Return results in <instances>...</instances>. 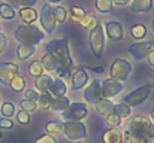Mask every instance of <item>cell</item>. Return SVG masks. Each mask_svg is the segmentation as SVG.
I'll return each mask as SVG.
<instances>
[{
  "instance_id": "cell-1",
  "label": "cell",
  "mask_w": 154,
  "mask_h": 143,
  "mask_svg": "<svg viewBox=\"0 0 154 143\" xmlns=\"http://www.w3.org/2000/svg\"><path fill=\"white\" fill-rule=\"evenodd\" d=\"M126 143H153L154 122L147 116H136L124 127Z\"/></svg>"
},
{
  "instance_id": "cell-2",
  "label": "cell",
  "mask_w": 154,
  "mask_h": 143,
  "mask_svg": "<svg viewBox=\"0 0 154 143\" xmlns=\"http://www.w3.org/2000/svg\"><path fill=\"white\" fill-rule=\"evenodd\" d=\"M47 52L51 54L52 57L57 58L58 61V70H57V75L60 78H69L72 76L75 67H73V60L70 57V52H69V42L67 39H54L51 42L47 43Z\"/></svg>"
},
{
  "instance_id": "cell-3",
  "label": "cell",
  "mask_w": 154,
  "mask_h": 143,
  "mask_svg": "<svg viewBox=\"0 0 154 143\" xmlns=\"http://www.w3.org/2000/svg\"><path fill=\"white\" fill-rule=\"evenodd\" d=\"M14 37L15 40L20 43V45H32V46H36L38 43H41L45 37L44 31L39 30L36 25L33 24H24V25H20L15 33H14Z\"/></svg>"
},
{
  "instance_id": "cell-4",
  "label": "cell",
  "mask_w": 154,
  "mask_h": 143,
  "mask_svg": "<svg viewBox=\"0 0 154 143\" xmlns=\"http://www.w3.org/2000/svg\"><path fill=\"white\" fill-rule=\"evenodd\" d=\"M88 110H87V106L81 101H75V103H70L69 107L61 112V122H73V121H81L87 116Z\"/></svg>"
},
{
  "instance_id": "cell-5",
  "label": "cell",
  "mask_w": 154,
  "mask_h": 143,
  "mask_svg": "<svg viewBox=\"0 0 154 143\" xmlns=\"http://www.w3.org/2000/svg\"><path fill=\"white\" fill-rule=\"evenodd\" d=\"M61 133L69 140H82V139L87 137V127L82 121L63 122V131Z\"/></svg>"
},
{
  "instance_id": "cell-6",
  "label": "cell",
  "mask_w": 154,
  "mask_h": 143,
  "mask_svg": "<svg viewBox=\"0 0 154 143\" xmlns=\"http://www.w3.org/2000/svg\"><path fill=\"white\" fill-rule=\"evenodd\" d=\"M90 48L96 58H102L103 48H105V33L100 22H97L96 27L90 30Z\"/></svg>"
},
{
  "instance_id": "cell-7",
  "label": "cell",
  "mask_w": 154,
  "mask_h": 143,
  "mask_svg": "<svg viewBox=\"0 0 154 143\" xmlns=\"http://www.w3.org/2000/svg\"><path fill=\"white\" fill-rule=\"evenodd\" d=\"M132 69H133V67H132V63H129V61L124 60V58H117V60L112 63L109 73H111V78H112V79L123 82V81H126V79L129 78V75L132 73Z\"/></svg>"
},
{
  "instance_id": "cell-8",
  "label": "cell",
  "mask_w": 154,
  "mask_h": 143,
  "mask_svg": "<svg viewBox=\"0 0 154 143\" xmlns=\"http://www.w3.org/2000/svg\"><path fill=\"white\" fill-rule=\"evenodd\" d=\"M151 91H153V87H151V85H144V87H141V88H138V90L129 93V94L123 98L121 103L127 104L129 107L139 106V104H142V103L148 98V95L151 94Z\"/></svg>"
},
{
  "instance_id": "cell-9",
  "label": "cell",
  "mask_w": 154,
  "mask_h": 143,
  "mask_svg": "<svg viewBox=\"0 0 154 143\" xmlns=\"http://www.w3.org/2000/svg\"><path fill=\"white\" fill-rule=\"evenodd\" d=\"M41 24L44 27V30L47 33H52L55 30V25H57V19H55V13H54V7L51 4H44L42 9H41Z\"/></svg>"
},
{
  "instance_id": "cell-10",
  "label": "cell",
  "mask_w": 154,
  "mask_h": 143,
  "mask_svg": "<svg viewBox=\"0 0 154 143\" xmlns=\"http://www.w3.org/2000/svg\"><path fill=\"white\" fill-rule=\"evenodd\" d=\"M18 72H20V69L15 63H6V61L0 63V84L9 87L12 79L20 75Z\"/></svg>"
},
{
  "instance_id": "cell-11",
  "label": "cell",
  "mask_w": 154,
  "mask_h": 143,
  "mask_svg": "<svg viewBox=\"0 0 154 143\" xmlns=\"http://www.w3.org/2000/svg\"><path fill=\"white\" fill-rule=\"evenodd\" d=\"M84 98L90 104H96L99 100H102V81L93 79V82L84 91Z\"/></svg>"
},
{
  "instance_id": "cell-12",
  "label": "cell",
  "mask_w": 154,
  "mask_h": 143,
  "mask_svg": "<svg viewBox=\"0 0 154 143\" xmlns=\"http://www.w3.org/2000/svg\"><path fill=\"white\" fill-rule=\"evenodd\" d=\"M123 91V84L120 81H115L112 78L102 81V97L103 98H111L120 94Z\"/></svg>"
},
{
  "instance_id": "cell-13",
  "label": "cell",
  "mask_w": 154,
  "mask_h": 143,
  "mask_svg": "<svg viewBox=\"0 0 154 143\" xmlns=\"http://www.w3.org/2000/svg\"><path fill=\"white\" fill-rule=\"evenodd\" d=\"M153 48V42H138V43L130 45L129 51L136 60H144V58H147V55L150 54V51Z\"/></svg>"
},
{
  "instance_id": "cell-14",
  "label": "cell",
  "mask_w": 154,
  "mask_h": 143,
  "mask_svg": "<svg viewBox=\"0 0 154 143\" xmlns=\"http://www.w3.org/2000/svg\"><path fill=\"white\" fill-rule=\"evenodd\" d=\"M70 79H72V90L73 91H79L88 82V75H87V72H84L82 67H76L73 70Z\"/></svg>"
},
{
  "instance_id": "cell-15",
  "label": "cell",
  "mask_w": 154,
  "mask_h": 143,
  "mask_svg": "<svg viewBox=\"0 0 154 143\" xmlns=\"http://www.w3.org/2000/svg\"><path fill=\"white\" fill-rule=\"evenodd\" d=\"M105 30H106V36L111 40L118 42L123 39V25L118 21H108L105 24Z\"/></svg>"
},
{
  "instance_id": "cell-16",
  "label": "cell",
  "mask_w": 154,
  "mask_h": 143,
  "mask_svg": "<svg viewBox=\"0 0 154 143\" xmlns=\"http://www.w3.org/2000/svg\"><path fill=\"white\" fill-rule=\"evenodd\" d=\"M94 106H96V110H97L99 115L108 116V115L114 113V106H115V104H114L109 98H102V100H99Z\"/></svg>"
},
{
  "instance_id": "cell-17",
  "label": "cell",
  "mask_w": 154,
  "mask_h": 143,
  "mask_svg": "<svg viewBox=\"0 0 154 143\" xmlns=\"http://www.w3.org/2000/svg\"><path fill=\"white\" fill-rule=\"evenodd\" d=\"M20 18L24 24H33L39 18V15H38V10L35 7H21Z\"/></svg>"
},
{
  "instance_id": "cell-18",
  "label": "cell",
  "mask_w": 154,
  "mask_h": 143,
  "mask_svg": "<svg viewBox=\"0 0 154 143\" xmlns=\"http://www.w3.org/2000/svg\"><path fill=\"white\" fill-rule=\"evenodd\" d=\"M103 143H121L123 142V133L118 128H109L103 133Z\"/></svg>"
},
{
  "instance_id": "cell-19",
  "label": "cell",
  "mask_w": 154,
  "mask_h": 143,
  "mask_svg": "<svg viewBox=\"0 0 154 143\" xmlns=\"http://www.w3.org/2000/svg\"><path fill=\"white\" fill-rule=\"evenodd\" d=\"M130 7H132V12L147 13L153 7V0H133L132 4H130Z\"/></svg>"
},
{
  "instance_id": "cell-20",
  "label": "cell",
  "mask_w": 154,
  "mask_h": 143,
  "mask_svg": "<svg viewBox=\"0 0 154 143\" xmlns=\"http://www.w3.org/2000/svg\"><path fill=\"white\" fill-rule=\"evenodd\" d=\"M52 81L54 79H52L50 75H41L39 78H36V82H35L36 90L41 91V94L50 91V88H51V85H52Z\"/></svg>"
},
{
  "instance_id": "cell-21",
  "label": "cell",
  "mask_w": 154,
  "mask_h": 143,
  "mask_svg": "<svg viewBox=\"0 0 154 143\" xmlns=\"http://www.w3.org/2000/svg\"><path fill=\"white\" fill-rule=\"evenodd\" d=\"M69 104H70V101H69V98L66 97V95H61V97H54L52 98V103L51 106H50V109L54 110V112H64L67 107H69Z\"/></svg>"
},
{
  "instance_id": "cell-22",
  "label": "cell",
  "mask_w": 154,
  "mask_h": 143,
  "mask_svg": "<svg viewBox=\"0 0 154 143\" xmlns=\"http://www.w3.org/2000/svg\"><path fill=\"white\" fill-rule=\"evenodd\" d=\"M41 63H42L44 69L48 70V72H57L58 70V61H57V58L52 57L51 54H48V52L41 58Z\"/></svg>"
},
{
  "instance_id": "cell-23",
  "label": "cell",
  "mask_w": 154,
  "mask_h": 143,
  "mask_svg": "<svg viewBox=\"0 0 154 143\" xmlns=\"http://www.w3.org/2000/svg\"><path fill=\"white\" fill-rule=\"evenodd\" d=\"M66 91H67L66 84H64L60 78L55 79V81H52V85H51V88H50V93H51L54 97H61V95L66 94Z\"/></svg>"
},
{
  "instance_id": "cell-24",
  "label": "cell",
  "mask_w": 154,
  "mask_h": 143,
  "mask_svg": "<svg viewBox=\"0 0 154 143\" xmlns=\"http://www.w3.org/2000/svg\"><path fill=\"white\" fill-rule=\"evenodd\" d=\"M35 51H36V48L32 46V45H18L17 55H18L20 60H27V58H30L35 54Z\"/></svg>"
},
{
  "instance_id": "cell-25",
  "label": "cell",
  "mask_w": 154,
  "mask_h": 143,
  "mask_svg": "<svg viewBox=\"0 0 154 143\" xmlns=\"http://www.w3.org/2000/svg\"><path fill=\"white\" fill-rule=\"evenodd\" d=\"M52 98H54V95L50 93V91H47V93H42V94L39 95V98H38V107L39 109H44V110H47V109H50V106H51L52 103Z\"/></svg>"
},
{
  "instance_id": "cell-26",
  "label": "cell",
  "mask_w": 154,
  "mask_h": 143,
  "mask_svg": "<svg viewBox=\"0 0 154 143\" xmlns=\"http://www.w3.org/2000/svg\"><path fill=\"white\" fill-rule=\"evenodd\" d=\"M9 88H11L14 93H21V91H24V88H26V79H24L21 75L15 76V78L12 79V82L9 84Z\"/></svg>"
},
{
  "instance_id": "cell-27",
  "label": "cell",
  "mask_w": 154,
  "mask_h": 143,
  "mask_svg": "<svg viewBox=\"0 0 154 143\" xmlns=\"http://www.w3.org/2000/svg\"><path fill=\"white\" fill-rule=\"evenodd\" d=\"M45 131L50 136H55V134L61 133L63 131V122L61 121H51V122H48L45 125Z\"/></svg>"
},
{
  "instance_id": "cell-28",
  "label": "cell",
  "mask_w": 154,
  "mask_h": 143,
  "mask_svg": "<svg viewBox=\"0 0 154 143\" xmlns=\"http://www.w3.org/2000/svg\"><path fill=\"white\" fill-rule=\"evenodd\" d=\"M114 113L118 115V116L123 119V118H129V116H130L132 109H130L127 104H124V103H118V104L114 106Z\"/></svg>"
},
{
  "instance_id": "cell-29",
  "label": "cell",
  "mask_w": 154,
  "mask_h": 143,
  "mask_svg": "<svg viewBox=\"0 0 154 143\" xmlns=\"http://www.w3.org/2000/svg\"><path fill=\"white\" fill-rule=\"evenodd\" d=\"M0 16L3 19H14L15 18V10L12 6H9L8 3H2L0 4Z\"/></svg>"
},
{
  "instance_id": "cell-30",
  "label": "cell",
  "mask_w": 154,
  "mask_h": 143,
  "mask_svg": "<svg viewBox=\"0 0 154 143\" xmlns=\"http://www.w3.org/2000/svg\"><path fill=\"white\" fill-rule=\"evenodd\" d=\"M97 22H99V21H97V18H96L94 15H91V13H85V16H84L82 21H81V25H82L84 28H87V30H93V28L96 27Z\"/></svg>"
},
{
  "instance_id": "cell-31",
  "label": "cell",
  "mask_w": 154,
  "mask_h": 143,
  "mask_svg": "<svg viewBox=\"0 0 154 143\" xmlns=\"http://www.w3.org/2000/svg\"><path fill=\"white\" fill-rule=\"evenodd\" d=\"M130 31H132V37H135V39H138V40H141V39H144V37L147 36V27H145L144 24H136V25H133Z\"/></svg>"
},
{
  "instance_id": "cell-32",
  "label": "cell",
  "mask_w": 154,
  "mask_h": 143,
  "mask_svg": "<svg viewBox=\"0 0 154 143\" xmlns=\"http://www.w3.org/2000/svg\"><path fill=\"white\" fill-rule=\"evenodd\" d=\"M29 73L33 78H39L41 75H44V66H42V63L41 61H33L29 66Z\"/></svg>"
},
{
  "instance_id": "cell-33",
  "label": "cell",
  "mask_w": 154,
  "mask_h": 143,
  "mask_svg": "<svg viewBox=\"0 0 154 143\" xmlns=\"http://www.w3.org/2000/svg\"><path fill=\"white\" fill-rule=\"evenodd\" d=\"M96 9L100 13H109L112 10V0H96Z\"/></svg>"
},
{
  "instance_id": "cell-34",
  "label": "cell",
  "mask_w": 154,
  "mask_h": 143,
  "mask_svg": "<svg viewBox=\"0 0 154 143\" xmlns=\"http://www.w3.org/2000/svg\"><path fill=\"white\" fill-rule=\"evenodd\" d=\"M84 16H85V10H84L82 7H79V6H73V7L70 9V18H72L73 21L81 22Z\"/></svg>"
},
{
  "instance_id": "cell-35",
  "label": "cell",
  "mask_w": 154,
  "mask_h": 143,
  "mask_svg": "<svg viewBox=\"0 0 154 143\" xmlns=\"http://www.w3.org/2000/svg\"><path fill=\"white\" fill-rule=\"evenodd\" d=\"M0 113H2V116L3 118H9L11 119V116L15 113V106L12 104V103H3L2 104V107H0Z\"/></svg>"
},
{
  "instance_id": "cell-36",
  "label": "cell",
  "mask_w": 154,
  "mask_h": 143,
  "mask_svg": "<svg viewBox=\"0 0 154 143\" xmlns=\"http://www.w3.org/2000/svg\"><path fill=\"white\" fill-rule=\"evenodd\" d=\"M20 107L23 109V110H26L27 113H32V112H35L36 109H38V103L36 101H32V100H21L20 101Z\"/></svg>"
},
{
  "instance_id": "cell-37",
  "label": "cell",
  "mask_w": 154,
  "mask_h": 143,
  "mask_svg": "<svg viewBox=\"0 0 154 143\" xmlns=\"http://www.w3.org/2000/svg\"><path fill=\"white\" fill-rule=\"evenodd\" d=\"M54 13H55V19H57V22H64L66 21V18H67V10L63 7V6H57V7H54Z\"/></svg>"
},
{
  "instance_id": "cell-38",
  "label": "cell",
  "mask_w": 154,
  "mask_h": 143,
  "mask_svg": "<svg viewBox=\"0 0 154 143\" xmlns=\"http://www.w3.org/2000/svg\"><path fill=\"white\" fill-rule=\"evenodd\" d=\"M105 118H106V124L111 128H118V125L121 124V118L118 115H115V113H111V115H108Z\"/></svg>"
},
{
  "instance_id": "cell-39",
  "label": "cell",
  "mask_w": 154,
  "mask_h": 143,
  "mask_svg": "<svg viewBox=\"0 0 154 143\" xmlns=\"http://www.w3.org/2000/svg\"><path fill=\"white\" fill-rule=\"evenodd\" d=\"M17 119H18V122L21 124V125H27V124H30V113H27L26 110H20L18 113H17Z\"/></svg>"
},
{
  "instance_id": "cell-40",
  "label": "cell",
  "mask_w": 154,
  "mask_h": 143,
  "mask_svg": "<svg viewBox=\"0 0 154 143\" xmlns=\"http://www.w3.org/2000/svg\"><path fill=\"white\" fill-rule=\"evenodd\" d=\"M26 100H32V101H38V98H39V93L36 91V90H27L26 91Z\"/></svg>"
},
{
  "instance_id": "cell-41",
  "label": "cell",
  "mask_w": 154,
  "mask_h": 143,
  "mask_svg": "<svg viewBox=\"0 0 154 143\" xmlns=\"http://www.w3.org/2000/svg\"><path fill=\"white\" fill-rule=\"evenodd\" d=\"M35 143H57V140L54 139V136H50V134H44L41 136L39 139H36Z\"/></svg>"
},
{
  "instance_id": "cell-42",
  "label": "cell",
  "mask_w": 154,
  "mask_h": 143,
  "mask_svg": "<svg viewBox=\"0 0 154 143\" xmlns=\"http://www.w3.org/2000/svg\"><path fill=\"white\" fill-rule=\"evenodd\" d=\"M0 128H5V130H11L14 128V122L9 119V118H5V119H0Z\"/></svg>"
},
{
  "instance_id": "cell-43",
  "label": "cell",
  "mask_w": 154,
  "mask_h": 143,
  "mask_svg": "<svg viewBox=\"0 0 154 143\" xmlns=\"http://www.w3.org/2000/svg\"><path fill=\"white\" fill-rule=\"evenodd\" d=\"M36 1L38 0H17L18 6H21V7H33L36 4Z\"/></svg>"
},
{
  "instance_id": "cell-44",
  "label": "cell",
  "mask_w": 154,
  "mask_h": 143,
  "mask_svg": "<svg viewBox=\"0 0 154 143\" xmlns=\"http://www.w3.org/2000/svg\"><path fill=\"white\" fill-rule=\"evenodd\" d=\"M6 43H8V37H6V34L3 31H0V52L5 49Z\"/></svg>"
},
{
  "instance_id": "cell-45",
  "label": "cell",
  "mask_w": 154,
  "mask_h": 143,
  "mask_svg": "<svg viewBox=\"0 0 154 143\" xmlns=\"http://www.w3.org/2000/svg\"><path fill=\"white\" fill-rule=\"evenodd\" d=\"M130 1H133V0H112V4H117V6H126V4H129Z\"/></svg>"
},
{
  "instance_id": "cell-46",
  "label": "cell",
  "mask_w": 154,
  "mask_h": 143,
  "mask_svg": "<svg viewBox=\"0 0 154 143\" xmlns=\"http://www.w3.org/2000/svg\"><path fill=\"white\" fill-rule=\"evenodd\" d=\"M147 61H148V64H150L151 67H154V49H151L150 54L147 55Z\"/></svg>"
},
{
  "instance_id": "cell-47",
  "label": "cell",
  "mask_w": 154,
  "mask_h": 143,
  "mask_svg": "<svg viewBox=\"0 0 154 143\" xmlns=\"http://www.w3.org/2000/svg\"><path fill=\"white\" fill-rule=\"evenodd\" d=\"M84 70H90V72H94V73H102L105 72V69L103 67H82Z\"/></svg>"
},
{
  "instance_id": "cell-48",
  "label": "cell",
  "mask_w": 154,
  "mask_h": 143,
  "mask_svg": "<svg viewBox=\"0 0 154 143\" xmlns=\"http://www.w3.org/2000/svg\"><path fill=\"white\" fill-rule=\"evenodd\" d=\"M61 0H50V3H60Z\"/></svg>"
},
{
  "instance_id": "cell-49",
  "label": "cell",
  "mask_w": 154,
  "mask_h": 143,
  "mask_svg": "<svg viewBox=\"0 0 154 143\" xmlns=\"http://www.w3.org/2000/svg\"><path fill=\"white\" fill-rule=\"evenodd\" d=\"M151 116H153V122H154V109H153V112H151Z\"/></svg>"
},
{
  "instance_id": "cell-50",
  "label": "cell",
  "mask_w": 154,
  "mask_h": 143,
  "mask_svg": "<svg viewBox=\"0 0 154 143\" xmlns=\"http://www.w3.org/2000/svg\"><path fill=\"white\" fill-rule=\"evenodd\" d=\"M151 28H153V31H154V19H153V24H151Z\"/></svg>"
},
{
  "instance_id": "cell-51",
  "label": "cell",
  "mask_w": 154,
  "mask_h": 143,
  "mask_svg": "<svg viewBox=\"0 0 154 143\" xmlns=\"http://www.w3.org/2000/svg\"><path fill=\"white\" fill-rule=\"evenodd\" d=\"M0 31H2V24H0Z\"/></svg>"
},
{
  "instance_id": "cell-52",
  "label": "cell",
  "mask_w": 154,
  "mask_h": 143,
  "mask_svg": "<svg viewBox=\"0 0 154 143\" xmlns=\"http://www.w3.org/2000/svg\"><path fill=\"white\" fill-rule=\"evenodd\" d=\"M0 137H2V133H0Z\"/></svg>"
},
{
  "instance_id": "cell-53",
  "label": "cell",
  "mask_w": 154,
  "mask_h": 143,
  "mask_svg": "<svg viewBox=\"0 0 154 143\" xmlns=\"http://www.w3.org/2000/svg\"><path fill=\"white\" fill-rule=\"evenodd\" d=\"M153 143H154V140H153Z\"/></svg>"
}]
</instances>
